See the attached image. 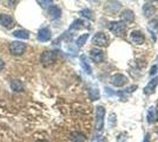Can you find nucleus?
Segmentation results:
<instances>
[{
  "mask_svg": "<svg viewBox=\"0 0 158 142\" xmlns=\"http://www.w3.org/2000/svg\"><path fill=\"white\" fill-rule=\"evenodd\" d=\"M153 1H158V0H153Z\"/></svg>",
  "mask_w": 158,
  "mask_h": 142,
  "instance_id": "obj_34",
  "label": "nucleus"
},
{
  "mask_svg": "<svg viewBox=\"0 0 158 142\" xmlns=\"http://www.w3.org/2000/svg\"><path fill=\"white\" fill-rule=\"evenodd\" d=\"M89 39V33H85V34H81V36H79L78 38L76 39V45L79 47H81L84 44L86 43V41Z\"/></svg>",
  "mask_w": 158,
  "mask_h": 142,
  "instance_id": "obj_20",
  "label": "nucleus"
},
{
  "mask_svg": "<svg viewBox=\"0 0 158 142\" xmlns=\"http://www.w3.org/2000/svg\"><path fill=\"white\" fill-rule=\"evenodd\" d=\"M143 11H144V15L145 17H150L151 14H153V7L151 5H149V4H145L144 7H143Z\"/></svg>",
  "mask_w": 158,
  "mask_h": 142,
  "instance_id": "obj_23",
  "label": "nucleus"
},
{
  "mask_svg": "<svg viewBox=\"0 0 158 142\" xmlns=\"http://www.w3.org/2000/svg\"><path fill=\"white\" fill-rule=\"evenodd\" d=\"M89 96H90V98H91V101H97L99 98V96H100V94H99V90L97 87H90L89 88Z\"/></svg>",
  "mask_w": 158,
  "mask_h": 142,
  "instance_id": "obj_19",
  "label": "nucleus"
},
{
  "mask_svg": "<svg viewBox=\"0 0 158 142\" xmlns=\"http://www.w3.org/2000/svg\"><path fill=\"white\" fill-rule=\"evenodd\" d=\"M4 67H5V62H4L2 59H1V58H0V71L4 69Z\"/></svg>",
  "mask_w": 158,
  "mask_h": 142,
  "instance_id": "obj_30",
  "label": "nucleus"
},
{
  "mask_svg": "<svg viewBox=\"0 0 158 142\" xmlns=\"http://www.w3.org/2000/svg\"><path fill=\"white\" fill-rule=\"evenodd\" d=\"M144 142H150V139H149V134H146V135H145Z\"/></svg>",
  "mask_w": 158,
  "mask_h": 142,
  "instance_id": "obj_31",
  "label": "nucleus"
},
{
  "mask_svg": "<svg viewBox=\"0 0 158 142\" xmlns=\"http://www.w3.org/2000/svg\"><path fill=\"white\" fill-rule=\"evenodd\" d=\"M0 25L6 28H12L14 25V19L12 15L6 13H0Z\"/></svg>",
  "mask_w": 158,
  "mask_h": 142,
  "instance_id": "obj_6",
  "label": "nucleus"
},
{
  "mask_svg": "<svg viewBox=\"0 0 158 142\" xmlns=\"http://www.w3.org/2000/svg\"><path fill=\"white\" fill-rule=\"evenodd\" d=\"M37 2H38L43 8H47V7H50L52 0H37Z\"/></svg>",
  "mask_w": 158,
  "mask_h": 142,
  "instance_id": "obj_25",
  "label": "nucleus"
},
{
  "mask_svg": "<svg viewBox=\"0 0 158 142\" xmlns=\"http://www.w3.org/2000/svg\"><path fill=\"white\" fill-rule=\"evenodd\" d=\"M47 13H48V17H50L52 20H56V19H59L60 18V15H61V10H60L57 5H52V6L48 7Z\"/></svg>",
  "mask_w": 158,
  "mask_h": 142,
  "instance_id": "obj_9",
  "label": "nucleus"
},
{
  "mask_svg": "<svg viewBox=\"0 0 158 142\" xmlns=\"http://www.w3.org/2000/svg\"><path fill=\"white\" fill-rule=\"evenodd\" d=\"M104 118H105V108L98 105L96 108V130L102 131L104 128Z\"/></svg>",
  "mask_w": 158,
  "mask_h": 142,
  "instance_id": "obj_2",
  "label": "nucleus"
},
{
  "mask_svg": "<svg viewBox=\"0 0 158 142\" xmlns=\"http://www.w3.org/2000/svg\"><path fill=\"white\" fill-rule=\"evenodd\" d=\"M98 142H106L105 140H98Z\"/></svg>",
  "mask_w": 158,
  "mask_h": 142,
  "instance_id": "obj_33",
  "label": "nucleus"
},
{
  "mask_svg": "<svg viewBox=\"0 0 158 142\" xmlns=\"http://www.w3.org/2000/svg\"><path fill=\"white\" fill-rule=\"evenodd\" d=\"M70 140L72 142H85L86 141V137L83 133L80 131H72L70 134Z\"/></svg>",
  "mask_w": 158,
  "mask_h": 142,
  "instance_id": "obj_14",
  "label": "nucleus"
},
{
  "mask_svg": "<svg viewBox=\"0 0 158 142\" xmlns=\"http://www.w3.org/2000/svg\"><path fill=\"white\" fill-rule=\"evenodd\" d=\"M26 44L20 41H14L10 44V54L12 56H21L26 51Z\"/></svg>",
  "mask_w": 158,
  "mask_h": 142,
  "instance_id": "obj_1",
  "label": "nucleus"
},
{
  "mask_svg": "<svg viewBox=\"0 0 158 142\" xmlns=\"http://www.w3.org/2000/svg\"><path fill=\"white\" fill-rule=\"evenodd\" d=\"M56 58H57V51L46 50L40 56V62L43 65H51L52 63H54Z\"/></svg>",
  "mask_w": 158,
  "mask_h": 142,
  "instance_id": "obj_3",
  "label": "nucleus"
},
{
  "mask_svg": "<svg viewBox=\"0 0 158 142\" xmlns=\"http://www.w3.org/2000/svg\"><path fill=\"white\" fill-rule=\"evenodd\" d=\"M90 57L93 62L96 63H100V62L104 59V52L99 49H93L90 51Z\"/></svg>",
  "mask_w": 158,
  "mask_h": 142,
  "instance_id": "obj_10",
  "label": "nucleus"
},
{
  "mask_svg": "<svg viewBox=\"0 0 158 142\" xmlns=\"http://www.w3.org/2000/svg\"><path fill=\"white\" fill-rule=\"evenodd\" d=\"M13 36L18 39H28L30 38V32L27 30L21 28V30H15L13 32Z\"/></svg>",
  "mask_w": 158,
  "mask_h": 142,
  "instance_id": "obj_18",
  "label": "nucleus"
},
{
  "mask_svg": "<svg viewBox=\"0 0 158 142\" xmlns=\"http://www.w3.org/2000/svg\"><path fill=\"white\" fill-rule=\"evenodd\" d=\"M114 117H116V115L112 113L111 115H110V126H111V127L114 124Z\"/></svg>",
  "mask_w": 158,
  "mask_h": 142,
  "instance_id": "obj_28",
  "label": "nucleus"
},
{
  "mask_svg": "<svg viewBox=\"0 0 158 142\" xmlns=\"http://www.w3.org/2000/svg\"><path fill=\"white\" fill-rule=\"evenodd\" d=\"M81 27H84V21L81 19H77L72 23V25L70 26V30H79Z\"/></svg>",
  "mask_w": 158,
  "mask_h": 142,
  "instance_id": "obj_21",
  "label": "nucleus"
},
{
  "mask_svg": "<svg viewBox=\"0 0 158 142\" xmlns=\"http://www.w3.org/2000/svg\"><path fill=\"white\" fill-rule=\"evenodd\" d=\"M150 24H151L150 26H152L155 30H158V18H157V19H155V20H152Z\"/></svg>",
  "mask_w": 158,
  "mask_h": 142,
  "instance_id": "obj_27",
  "label": "nucleus"
},
{
  "mask_svg": "<svg viewBox=\"0 0 158 142\" xmlns=\"http://www.w3.org/2000/svg\"><path fill=\"white\" fill-rule=\"evenodd\" d=\"M109 30L111 31L112 33L117 34V36H122L125 32L126 25L122 21H113L109 25Z\"/></svg>",
  "mask_w": 158,
  "mask_h": 142,
  "instance_id": "obj_4",
  "label": "nucleus"
},
{
  "mask_svg": "<svg viewBox=\"0 0 158 142\" xmlns=\"http://www.w3.org/2000/svg\"><path fill=\"white\" fill-rule=\"evenodd\" d=\"M157 85H158V77H155V78H152L151 81L148 83V85L144 88V94L151 95L155 91V89H156Z\"/></svg>",
  "mask_w": 158,
  "mask_h": 142,
  "instance_id": "obj_11",
  "label": "nucleus"
},
{
  "mask_svg": "<svg viewBox=\"0 0 158 142\" xmlns=\"http://www.w3.org/2000/svg\"><path fill=\"white\" fill-rule=\"evenodd\" d=\"M133 18H135V14H133V12H132L131 10H125V11H123L122 14H120L122 23H124V24L131 23L133 20Z\"/></svg>",
  "mask_w": 158,
  "mask_h": 142,
  "instance_id": "obj_12",
  "label": "nucleus"
},
{
  "mask_svg": "<svg viewBox=\"0 0 158 142\" xmlns=\"http://www.w3.org/2000/svg\"><path fill=\"white\" fill-rule=\"evenodd\" d=\"M107 11H112V12H116L120 8V2L117 1V0H109L106 2V7Z\"/></svg>",
  "mask_w": 158,
  "mask_h": 142,
  "instance_id": "obj_17",
  "label": "nucleus"
},
{
  "mask_svg": "<svg viewBox=\"0 0 158 142\" xmlns=\"http://www.w3.org/2000/svg\"><path fill=\"white\" fill-rule=\"evenodd\" d=\"M35 142H48L47 140H37Z\"/></svg>",
  "mask_w": 158,
  "mask_h": 142,
  "instance_id": "obj_32",
  "label": "nucleus"
},
{
  "mask_svg": "<svg viewBox=\"0 0 158 142\" xmlns=\"http://www.w3.org/2000/svg\"><path fill=\"white\" fill-rule=\"evenodd\" d=\"M136 88H137V87H135V85H133V87H130L127 90H129V93H132V91H133V89H136ZM118 95L119 96H122V98L124 100V95H126V91H124V93H123V91H119Z\"/></svg>",
  "mask_w": 158,
  "mask_h": 142,
  "instance_id": "obj_26",
  "label": "nucleus"
},
{
  "mask_svg": "<svg viewBox=\"0 0 158 142\" xmlns=\"http://www.w3.org/2000/svg\"><path fill=\"white\" fill-rule=\"evenodd\" d=\"M146 118H148V122L149 123H152L155 121V108L153 107H150L148 113H146Z\"/></svg>",
  "mask_w": 158,
  "mask_h": 142,
  "instance_id": "obj_22",
  "label": "nucleus"
},
{
  "mask_svg": "<svg viewBox=\"0 0 158 142\" xmlns=\"http://www.w3.org/2000/svg\"><path fill=\"white\" fill-rule=\"evenodd\" d=\"M80 14L83 15V17H85V18H89V19H92L93 18V13L91 10H89V8H84V10H81L80 11Z\"/></svg>",
  "mask_w": 158,
  "mask_h": 142,
  "instance_id": "obj_24",
  "label": "nucleus"
},
{
  "mask_svg": "<svg viewBox=\"0 0 158 142\" xmlns=\"http://www.w3.org/2000/svg\"><path fill=\"white\" fill-rule=\"evenodd\" d=\"M52 37V32L48 27H43L38 31V34H37V38L39 41H48Z\"/></svg>",
  "mask_w": 158,
  "mask_h": 142,
  "instance_id": "obj_7",
  "label": "nucleus"
},
{
  "mask_svg": "<svg viewBox=\"0 0 158 142\" xmlns=\"http://www.w3.org/2000/svg\"><path fill=\"white\" fill-rule=\"evenodd\" d=\"M157 67H156V65H155V67H152L151 68V71H150V75H155L156 74V72H157Z\"/></svg>",
  "mask_w": 158,
  "mask_h": 142,
  "instance_id": "obj_29",
  "label": "nucleus"
},
{
  "mask_svg": "<svg viewBox=\"0 0 158 142\" xmlns=\"http://www.w3.org/2000/svg\"><path fill=\"white\" fill-rule=\"evenodd\" d=\"M126 82H127V78L122 74L114 75L111 78V83L114 87H123L124 84H126Z\"/></svg>",
  "mask_w": 158,
  "mask_h": 142,
  "instance_id": "obj_8",
  "label": "nucleus"
},
{
  "mask_svg": "<svg viewBox=\"0 0 158 142\" xmlns=\"http://www.w3.org/2000/svg\"><path fill=\"white\" fill-rule=\"evenodd\" d=\"M131 41L135 43V44H143L144 43V36H143V33L140 32V31H132L131 32Z\"/></svg>",
  "mask_w": 158,
  "mask_h": 142,
  "instance_id": "obj_13",
  "label": "nucleus"
},
{
  "mask_svg": "<svg viewBox=\"0 0 158 142\" xmlns=\"http://www.w3.org/2000/svg\"><path fill=\"white\" fill-rule=\"evenodd\" d=\"M92 43L97 46H106L107 43H109V38L105 33L103 32H97V33L93 36Z\"/></svg>",
  "mask_w": 158,
  "mask_h": 142,
  "instance_id": "obj_5",
  "label": "nucleus"
},
{
  "mask_svg": "<svg viewBox=\"0 0 158 142\" xmlns=\"http://www.w3.org/2000/svg\"><path fill=\"white\" fill-rule=\"evenodd\" d=\"M80 65H81V68L84 69V71H85L86 74H89V75L92 74L91 67H90V64H89L87 57H86L85 54H81V56H80Z\"/></svg>",
  "mask_w": 158,
  "mask_h": 142,
  "instance_id": "obj_16",
  "label": "nucleus"
},
{
  "mask_svg": "<svg viewBox=\"0 0 158 142\" xmlns=\"http://www.w3.org/2000/svg\"><path fill=\"white\" fill-rule=\"evenodd\" d=\"M10 85H11V89L15 91V93H20V91H24V84L23 82L19 81V80H12L10 82Z\"/></svg>",
  "mask_w": 158,
  "mask_h": 142,
  "instance_id": "obj_15",
  "label": "nucleus"
}]
</instances>
